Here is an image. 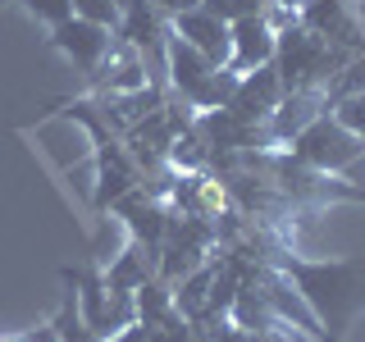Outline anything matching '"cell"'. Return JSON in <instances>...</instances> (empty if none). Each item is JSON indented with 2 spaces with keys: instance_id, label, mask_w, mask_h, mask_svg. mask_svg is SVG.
<instances>
[{
  "instance_id": "obj_1",
  "label": "cell",
  "mask_w": 365,
  "mask_h": 342,
  "mask_svg": "<svg viewBox=\"0 0 365 342\" xmlns=\"http://www.w3.org/2000/svg\"><path fill=\"white\" fill-rule=\"evenodd\" d=\"M265 265L288 279V288L311 311L319 342H347L351 324L365 315V260L361 256H297L292 247H274Z\"/></svg>"
},
{
  "instance_id": "obj_2",
  "label": "cell",
  "mask_w": 365,
  "mask_h": 342,
  "mask_svg": "<svg viewBox=\"0 0 365 342\" xmlns=\"http://www.w3.org/2000/svg\"><path fill=\"white\" fill-rule=\"evenodd\" d=\"M351 55L338 51V46H329L324 37H315L311 28H302V23H283L279 37H274V73H279L283 91H329V83L342 73V64H347Z\"/></svg>"
},
{
  "instance_id": "obj_3",
  "label": "cell",
  "mask_w": 365,
  "mask_h": 342,
  "mask_svg": "<svg viewBox=\"0 0 365 342\" xmlns=\"http://www.w3.org/2000/svg\"><path fill=\"white\" fill-rule=\"evenodd\" d=\"M283 151H288L297 165L319 169V174H347V169L365 155V142H361L356 133H347L334 114L324 110V114H315V119L306 123V128L297 133Z\"/></svg>"
},
{
  "instance_id": "obj_4",
  "label": "cell",
  "mask_w": 365,
  "mask_h": 342,
  "mask_svg": "<svg viewBox=\"0 0 365 342\" xmlns=\"http://www.w3.org/2000/svg\"><path fill=\"white\" fill-rule=\"evenodd\" d=\"M114 41H119V32L106 28V23H91V19H64L51 28V37H46V46L51 51H60L73 68H83V73L91 78L101 64H106V55L114 51Z\"/></svg>"
},
{
  "instance_id": "obj_5",
  "label": "cell",
  "mask_w": 365,
  "mask_h": 342,
  "mask_svg": "<svg viewBox=\"0 0 365 342\" xmlns=\"http://www.w3.org/2000/svg\"><path fill=\"white\" fill-rule=\"evenodd\" d=\"M297 23L347 55L365 51V28L356 19V0H302L297 5Z\"/></svg>"
},
{
  "instance_id": "obj_6",
  "label": "cell",
  "mask_w": 365,
  "mask_h": 342,
  "mask_svg": "<svg viewBox=\"0 0 365 342\" xmlns=\"http://www.w3.org/2000/svg\"><path fill=\"white\" fill-rule=\"evenodd\" d=\"M274 37H279V32H274V23L265 19V9L228 23V64L224 68H233V73H251V68L269 64L274 60Z\"/></svg>"
},
{
  "instance_id": "obj_7",
  "label": "cell",
  "mask_w": 365,
  "mask_h": 342,
  "mask_svg": "<svg viewBox=\"0 0 365 342\" xmlns=\"http://www.w3.org/2000/svg\"><path fill=\"white\" fill-rule=\"evenodd\" d=\"M279 100H283L279 73H274V64H260V68H251V73H237V91H233V100H228V110L242 123H265L269 114L279 110Z\"/></svg>"
},
{
  "instance_id": "obj_8",
  "label": "cell",
  "mask_w": 365,
  "mask_h": 342,
  "mask_svg": "<svg viewBox=\"0 0 365 342\" xmlns=\"http://www.w3.org/2000/svg\"><path fill=\"white\" fill-rule=\"evenodd\" d=\"M169 32H174V37H182L187 46H197V51H201L210 64H220V68L228 64V23L215 19L210 9H201V5L182 9V14L169 19Z\"/></svg>"
},
{
  "instance_id": "obj_9",
  "label": "cell",
  "mask_w": 365,
  "mask_h": 342,
  "mask_svg": "<svg viewBox=\"0 0 365 342\" xmlns=\"http://www.w3.org/2000/svg\"><path fill=\"white\" fill-rule=\"evenodd\" d=\"M215 68H220V64H210L197 46H187L182 37H174V32L165 37V87H169V96L187 100L192 91L215 73Z\"/></svg>"
},
{
  "instance_id": "obj_10",
  "label": "cell",
  "mask_w": 365,
  "mask_h": 342,
  "mask_svg": "<svg viewBox=\"0 0 365 342\" xmlns=\"http://www.w3.org/2000/svg\"><path fill=\"white\" fill-rule=\"evenodd\" d=\"M101 265H106V283H110V292H128V296H133L146 279H155V251L146 247V242H137V237H128L119 256L101 260Z\"/></svg>"
},
{
  "instance_id": "obj_11",
  "label": "cell",
  "mask_w": 365,
  "mask_h": 342,
  "mask_svg": "<svg viewBox=\"0 0 365 342\" xmlns=\"http://www.w3.org/2000/svg\"><path fill=\"white\" fill-rule=\"evenodd\" d=\"M233 91H237V73H233V68H215V73L187 96V105L192 110H228Z\"/></svg>"
},
{
  "instance_id": "obj_12",
  "label": "cell",
  "mask_w": 365,
  "mask_h": 342,
  "mask_svg": "<svg viewBox=\"0 0 365 342\" xmlns=\"http://www.w3.org/2000/svg\"><path fill=\"white\" fill-rule=\"evenodd\" d=\"M329 114H334L347 133H356L361 142H365V91H351V96L329 100Z\"/></svg>"
},
{
  "instance_id": "obj_13",
  "label": "cell",
  "mask_w": 365,
  "mask_h": 342,
  "mask_svg": "<svg viewBox=\"0 0 365 342\" xmlns=\"http://www.w3.org/2000/svg\"><path fill=\"white\" fill-rule=\"evenodd\" d=\"M197 5L210 9V14L224 19V23H237V19H247V14H260L265 0H197Z\"/></svg>"
},
{
  "instance_id": "obj_14",
  "label": "cell",
  "mask_w": 365,
  "mask_h": 342,
  "mask_svg": "<svg viewBox=\"0 0 365 342\" xmlns=\"http://www.w3.org/2000/svg\"><path fill=\"white\" fill-rule=\"evenodd\" d=\"M23 9H28L37 23H46V28H55V23L73 19V0H23Z\"/></svg>"
},
{
  "instance_id": "obj_15",
  "label": "cell",
  "mask_w": 365,
  "mask_h": 342,
  "mask_svg": "<svg viewBox=\"0 0 365 342\" xmlns=\"http://www.w3.org/2000/svg\"><path fill=\"white\" fill-rule=\"evenodd\" d=\"M73 14L91 19V23H106V28H114V32H119V19H123L114 0H73Z\"/></svg>"
},
{
  "instance_id": "obj_16",
  "label": "cell",
  "mask_w": 365,
  "mask_h": 342,
  "mask_svg": "<svg viewBox=\"0 0 365 342\" xmlns=\"http://www.w3.org/2000/svg\"><path fill=\"white\" fill-rule=\"evenodd\" d=\"M106 342H151V328H146L142 319H133V324H123L119 333H110Z\"/></svg>"
},
{
  "instance_id": "obj_17",
  "label": "cell",
  "mask_w": 365,
  "mask_h": 342,
  "mask_svg": "<svg viewBox=\"0 0 365 342\" xmlns=\"http://www.w3.org/2000/svg\"><path fill=\"white\" fill-rule=\"evenodd\" d=\"M146 5H151V9H160L165 19H174V14H182V9H192L197 0H146Z\"/></svg>"
},
{
  "instance_id": "obj_18",
  "label": "cell",
  "mask_w": 365,
  "mask_h": 342,
  "mask_svg": "<svg viewBox=\"0 0 365 342\" xmlns=\"http://www.w3.org/2000/svg\"><path fill=\"white\" fill-rule=\"evenodd\" d=\"M265 5H279V9H297L302 0H265Z\"/></svg>"
},
{
  "instance_id": "obj_19",
  "label": "cell",
  "mask_w": 365,
  "mask_h": 342,
  "mask_svg": "<svg viewBox=\"0 0 365 342\" xmlns=\"http://www.w3.org/2000/svg\"><path fill=\"white\" fill-rule=\"evenodd\" d=\"M356 19H361V28H365V0H356Z\"/></svg>"
},
{
  "instance_id": "obj_20",
  "label": "cell",
  "mask_w": 365,
  "mask_h": 342,
  "mask_svg": "<svg viewBox=\"0 0 365 342\" xmlns=\"http://www.w3.org/2000/svg\"><path fill=\"white\" fill-rule=\"evenodd\" d=\"M114 5H119V14H123V9H128V5H133V0H114Z\"/></svg>"
},
{
  "instance_id": "obj_21",
  "label": "cell",
  "mask_w": 365,
  "mask_h": 342,
  "mask_svg": "<svg viewBox=\"0 0 365 342\" xmlns=\"http://www.w3.org/2000/svg\"><path fill=\"white\" fill-rule=\"evenodd\" d=\"M0 342H23V338H0Z\"/></svg>"
},
{
  "instance_id": "obj_22",
  "label": "cell",
  "mask_w": 365,
  "mask_h": 342,
  "mask_svg": "<svg viewBox=\"0 0 365 342\" xmlns=\"http://www.w3.org/2000/svg\"><path fill=\"white\" fill-rule=\"evenodd\" d=\"M5 5H14V0H0V9H5Z\"/></svg>"
}]
</instances>
